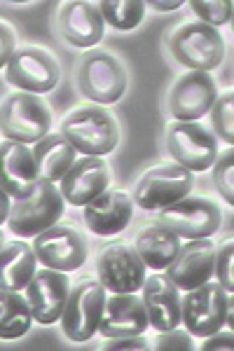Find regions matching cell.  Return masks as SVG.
<instances>
[{
  "instance_id": "34",
  "label": "cell",
  "mask_w": 234,
  "mask_h": 351,
  "mask_svg": "<svg viewBox=\"0 0 234 351\" xmlns=\"http://www.w3.org/2000/svg\"><path fill=\"white\" fill-rule=\"evenodd\" d=\"M104 351H117V349H131V351H141V349H150V342L143 335H131V337H106V342L101 344Z\"/></svg>"
},
{
  "instance_id": "25",
  "label": "cell",
  "mask_w": 234,
  "mask_h": 351,
  "mask_svg": "<svg viewBox=\"0 0 234 351\" xmlns=\"http://www.w3.org/2000/svg\"><path fill=\"white\" fill-rule=\"evenodd\" d=\"M36 253L26 241H5L0 248V288L21 291L36 274Z\"/></svg>"
},
{
  "instance_id": "3",
  "label": "cell",
  "mask_w": 234,
  "mask_h": 351,
  "mask_svg": "<svg viewBox=\"0 0 234 351\" xmlns=\"http://www.w3.org/2000/svg\"><path fill=\"white\" fill-rule=\"evenodd\" d=\"M64 197H61L54 183L38 180L36 190L31 195L10 204L5 225L16 237H36L59 223V218L64 216Z\"/></svg>"
},
{
  "instance_id": "6",
  "label": "cell",
  "mask_w": 234,
  "mask_h": 351,
  "mask_svg": "<svg viewBox=\"0 0 234 351\" xmlns=\"http://www.w3.org/2000/svg\"><path fill=\"white\" fill-rule=\"evenodd\" d=\"M78 87L89 101L110 106L122 99L127 89V73L113 54L104 49L84 54L78 68Z\"/></svg>"
},
{
  "instance_id": "22",
  "label": "cell",
  "mask_w": 234,
  "mask_h": 351,
  "mask_svg": "<svg viewBox=\"0 0 234 351\" xmlns=\"http://www.w3.org/2000/svg\"><path fill=\"white\" fill-rule=\"evenodd\" d=\"M59 31L73 47H94L104 38V16L99 12V5L84 0L66 3L59 12Z\"/></svg>"
},
{
  "instance_id": "2",
  "label": "cell",
  "mask_w": 234,
  "mask_h": 351,
  "mask_svg": "<svg viewBox=\"0 0 234 351\" xmlns=\"http://www.w3.org/2000/svg\"><path fill=\"white\" fill-rule=\"evenodd\" d=\"M234 316V298L232 293H225L218 281L185 291V298H180V324L192 337H207L218 328L232 326Z\"/></svg>"
},
{
  "instance_id": "7",
  "label": "cell",
  "mask_w": 234,
  "mask_h": 351,
  "mask_svg": "<svg viewBox=\"0 0 234 351\" xmlns=\"http://www.w3.org/2000/svg\"><path fill=\"white\" fill-rule=\"evenodd\" d=\"M106 302V288L101 281L82 279L71 288L66 307L61 311V330L71 342H87L99 330V319Z\"/></svg>"
},
{
  "instance_id": "12",
  "label": "cell",
  "mask_w": 234,
  "mask_h": 351,
  "mask_svg": "<svg viewBox=\"0 0 234 351\" xmlns=\"http://www.w3.org/2000/svg\"><path fill=\"white\" fill-rule=\"evenodd\" d=\"M145 265L131 243L115 241L101 248L96 258V274L106 291L110 293H136L145 281Z\"/></svg>"
},
{
  "instance_id": "23",
  "label": "cell",
  "mask_w": 234,
  "mask_h": 351,
  "mask_svg": "<svg viewBox=\"0 0 234 351\" xmlns=\"http://www.w3.org/2000/svg\"><path fill=\"white\" fill-rule=\"evenodd\" d=\"M40 180L56 183L75 162V148L61 134H45L31 150Z\"/></svg>"
},
{
  "instance_id": "13",
  "label": "cell",
  "mask_w": 234,
  "mask_h": 351,
  "mask_svg": "<svg viewBox=\"0 0 234 351\" xmlns=\"http://www.w3.org/2000/svg\"><path fill=\"white\" fill-rule=\"evenodd\" d=\"M36 260L43 267L56 271L80 269L87 260V241L71 225H52L45 232L33 237L31 243Z\"/></svg>"
},
{
  "instance_id": "33",
  "label": "cell",
  "mask_w": 234,
  "mask_h": 351,
  "mask_svg": "<svg viewBox=\"0 0 234 351\" xmlns=\"http://www.w3.org/2000/svg\"><path fill=\"white\" fill-rule=\"evenodd\" d=\"M204 342L199 344V349L202 351H232L234 347V335H232V328H218L215 332H211V335L202 337Z\"/></svg>"
},
{
  "instance_id": "35",
  "label": "cell",
  "mask_w": 234,
  "mask_h": 351,
  "mask_svg": "<svg viewBox=\"0 0 234 351\" xmlns=\"http://www.w3.org/2000/svg\"><path fill=\"white\" fill-rule=\"evenodd\" d=\"M16 49V40H14V31L8 24L0 21V68L8 66L10 56L14 54Z\"/></svg>"
},
{
  "instance_id": "38",
  "label": "cell",
  "mask_w": 234,
  "mask_h": 351,
  "mask_svg": "<svg viewBox=\"0 0 234 351\" xmlns=\"http://www.w3.org/2000/svg\"><path fill=\"white\" fill-rule=\"evenodd\" d=\"M3 243H5V237H3V232H0V248H3Z\"/></svg>"
},
{
  "instance_id": "5",
  "label": "cell",
  "mask_w": 234,
  "mask_h": 351,
  "mask_svg": "<svg viewBox=\"0 0 234 351\" xmlns=\"http://www.w3.org/2000/svg\"><path fill=\"white\" fill-rule=\"evenodd\" d=\"M169 49L180 66L202 73H211L213 68H218L225 56V43L218 28L202 24V21L183 24L169 38Z\"/></svg>"
},
{
  "instance_id": "17",
  "label": "cell",
  "mask_w": 234,
  "mask_h": 351,
  "mask_svg": "<svg viewBox=\"0 0 234 351\" xmlns=\"http://www.w3.org/2000/svg\"><path fill=\"white\" fill-rule=\"evenodd\" d=\"M108 183H110V169H108L106 160H101V157H80L61 176L59 192L64 197V202L73 204V206H84L104 190H108Z\"/></svg>"
},
{
  "instance_id": "32",
  "label": "cell",
  "mask_w": 234,
  "mask_h": 351,
  "mask_svg": "<svg viewBox=\"0 0 234 351\" xmlns=\"http://www.w3.org/2000/svg\"><path fill=\"white\" fill-rule=\"evenodd\" d=\"M152 349L157 351H192L195 342L187 330H178V328H171V330H162L159 335L152 339Z\"/></svg>"
},
{
  "instance_id": "36",
  "label": "cell",
  "mask_w": 234,
  "mask_h": 351,
  "mask_svg": "<svg viewBox=\"0 0 234 351\" xmlns=\"http://www.w3.org/2000/svg\"><path fill=\"white\" fill-rule=\"evenodd\" d=\"M183 0H171V3H157V0H150V3H145V8H152L157 10V12H171V10L180 8Z\"/></svg>"
},
{
  "instance_id": "14",
  "label": "cell",
  "mask_w": 234,
  "mask_h": 351,
  "mask_svg": "<svg viewBox=\"0 0 234 351\" xmlns=\"http://www.w3.org/2000/svg\"><path fill=\"white\" fill-rule=\"evenodd\" d=\"M68 293H71V281H68L66 271H56L49 267L36 269V274L26 284L24 295L33 321H38L40 326L56 324L66 307Z\"/></svg>"
},
{
  "instance_id": "11",
  "label": "cell",
  "mask_w": 234,
  "mask_h": 351,
  "mask_svg": "<svg viewBox=\"0 0 234 351\" xmlns=\"http://www.w3.org/2000/svg\"><path fill=\"white\" fill-rule=\"evenodd\" d=\"M169 155L187 171H207L218 157V138L199 122H174L167 132Z\"/></svg>"
},
{
  "instance_id": "29",
  "label": "cell",
  "mask_w": 234,
  "mask_h": 351,
  "mask_svg": "<svg viewBox=\"0 0 234 351\" xmlns=\"http://www.w3.org/2000/svg\"><path fill=\"white\" fill-rule=\"evenodd\" d=\"M213 183L215 190L227 204H234V150L227 148L213 162Z\"/></svg>"
},
{
  "instance_id": "26",
  "label": "cell",
  "mask_w": 234,
  "mask_h": 351,
  "mask_svg": "<svg viewBox=\"0 0 234 351\" xmlns=\"http://www.w3.org/2000/svg\"><path fill=\"white\" fill-rule=\"evenodd\" d=\"M33 326L26 298L19 291L0 288V339H19Z\"/></svg>"
},
{
  "instance_id": "37",
  "label": "cell",
  "mask_w": 234,
  "mask_h": 351,
  "mask_svg": "<svg viewBox=\"0 0 234 351\" xmlns=\"http://www.w3.org/2000/svg\"><path fill=\"white\" fill-rule=\"evenodd\" d=\"M8 213H10V195L0 188V225L8 220Z\"/></svg>"
},
{
  "instance_id": "4",
  "label": "cell",
  "mask_w": 234,
  "mask_h": 351,
  "mask_svg": "<svg viewBox=\"0 0 234 351\" xmlns=\"http://www.w3.org/2000/svg\"><path fill=\"white\" fill-rule=\"evenodd\" d=\"M52 127V112L36 94L14 92L0 104V134L14 143H38Z\"/></svg>"
},
{
  "instance_id": "21",
  "label": "cell",
  "mask_w": 234,
  "mask_h": 351,
  "mask_svg": "<svg viewBox=\"0 0 234 351\" xmlns=\"http://www.w3.org/2000/svg\"><path fill=\"white\" fill-rule=\"evenodd\" d=\"M143 307L148 314V324L157 332L171 330L180 326V293L167 274H150L145 276L143 286Z\"/></svg>"
},
{
  "instance_id": "28",
  "label": "cell",
  "mask_w": 234,
  "mask_h": 351,
  "mask_svg": "<svg viewBox=\"0 0 234 351\" xmlns=\"http://www.w3.org/2000/svg\"><path fill=\"white\" fill-rule=\"evenodd\" d=\"M211 124H213L215 138L225 141L227 148L234 143V92H225L211 106Z\"/></svg>"
},
{
  "instance_id": "27",
  "label": "cell",
  "mask_w": 234,
  "mask_h": 351,
  "mask_svg": "<svg viewBox=\"0 0 234 351\" xmlns=\"http://www.w3.org/2000/svg\"><path fill=\"white\" fill-rule=\"evenodd\" d=\"M99 12L104 24H110L115 31H134L143 21L145 3L143 0H101Z\"/></svg>"
},
{
  "instance_id": "20",
  "label": "cell",
  "mask_w": 234,
  "mask_h": 351,
  "mask_svg": "<svg viewBox=\"0 0 234 351\" xmlns=\"http://www.w3.org/2000/svg\"><path fill=\"white\" fill-rule=\"evenodd\" d=\"M38 180L36 162L28 145L3 141L0 143V188L14 199H24L36 190Z\"/></svg>"
},
{
  "instance_id": "8",
  "label": "cell",
  "mask_w": 234,
  "mask_h": 351,
  "mask_svg": "<svg viewBox=\"0 0 234 351\" xmlns=\"http://www.w3.org/2000/svg\"><path fill=\"white\" fill-rule=\"evenodd\" d=\"M195 176L178 164H159L141 176L134 188V204L143 211H159L192 192Z\"/></svg>"
},
{
  "instance_id": "19",
  "label": "cell",
  "mask_w": 234,
  "mask_h": 351,
  "mask_svg": "<svg viewBox=\"0 0 234 351\" xmlns=\"http://www.w3.org/2000/svg\"><path fill=\"white\" fill-rule=\"evenodd\" d=\"M150 328L143 300L136 293H113L106 298L99 319V330L104 337H131L143 335Z\"/></svg>"
},
{
  "instance_id": "30",
  "label": "cell",
  "mask_w": 234,
  "mask_h": 351,
  "mask_svg": "<svg viewBox=\"0 0 234 351\" xmlns=\"http://www.w3.org/2000/svg\"><path fill=\"white\" fill-rule=\"evenodd\" d=\"M192 12L199 16L202 24L209 26H225L232 19V3L230 0H190Z\"/></svg>"
},
{
  "instance_id": "24",
  "label": "cell",
  "mask_w": 234,
  "mask_h": 351,
  "mask_svg": "<svg viewBox=\"0 0 234 351\" xmlns=\"http://www.w3.org/2000/svg\"><path fill=\"white\" fill-rule=\"evenodd\" d=\"M134 248L141 256V260H143L145 267L167 269L180 248V237L174 234V232L159 223L145 225V228H141V232L136 234Z\"/></svg>"
},
{
  "instance_id": "15",
  "label": "cell",
  "mask_w": 234,
  "mask_h": 351,
  "mask_svg": "<svg viewBox=\"0 0 234 351\" xmlns=\"http://www.w3.org/2000/svg\"><path fill=\"white\" fill-rule=\"evenodd\" d=\"M218 99L215 80L209 73L190 71L174 82L169 92V112L176 122H195L211 110L213 101Z\"/></svg>"
},
{
  "instance_id": "16",
  "label": "cell",
  "mask_w": 234,
  "mask_h": 351,
  "mask_svg": "<svg viewBox=\"0 0 234 351\" xmlns=\"http://www.w3.org/2000/svg\"><path fill=\"white\" fill-rule=\"evenodd\" d=\"M213 260H215V243L209 239H187L180 243L176 258L167 267V279L178 291H190L211 281L213 276Z\"/></svg>"
},
{
  "instance_id": "31",
  "label": "cell",
  "mask_w": 234,
  "mask_h": 351,
  "mask_svg": "<svg viewBox=\"0 0 234 351\" xmlns=\"http://www.w3.org/2000/svg\"><path fill=\"white\" fill-rule=\"evenodd\" d=\"M213 276L225 288V293H234V241L232 239L215 246Z\"/></svg>"
},
{
  "instance_id": "1",
  "label": "cell",
  "mask_w": 234,
  "mask_h": 351,
  "mask_svg": "<svg viewBox=\"0 0 234 351\" xmlns=\"http://www.w3.org/2000/svg\"><path fill=\"white\" fill-rule=\"evenodd\" d=\"M68 143L84 157H104L119 143V127L115 117L101 106H82L61 120L59 132Z\"/></svg>"
},
{
  "instance_id": "10",
  "label": "cell",
  "mask_w": 234,
  "mask_h": 351,
  "mask_svg": "<svg viewBox=\"0 0 234 351\" xmlns=\"http://www.w3.org/2000/svg\"><path fill=\"white\" fill-rule=\"evenodd\" d=\"M5 77L19 92L38 96L52 92L59 84L61 71L56 59L49 52L26 45V47L14 49V54L10 56L8 66H5Z\"/></svg>"
},
{
  "instance_id": "9",
  "label": "cell",
  "mask_w": 234,
  "mask_h": 351,
  "mask_svg": "<svg viewBox=\"0 0 234 351\" xmlns=\"http://www.w3.org/2000/svg\"><path fill=\"white\" fill-rule=\"evenodd\" d=\"M157 223L183 239H209L222 223L218 204L202 197H183V199L159 208Z\"/></svg>"
},
{
  "instance_id": "18",
  "label": "cell",
  "mask_w": 234,
  "mask_h": 351,
  "mask_svg": "<svg viewBox=\"0 0 234 351\" xmlns=\"http://www.w3.org/2000/svg\"><path fill=\"white\" fill-rule=\"evenodd\" d=\"M84 225L99 237H113L127 230L134 218V199L124 190H104L82 211Z\"/></svg>"
}]
</instances>
